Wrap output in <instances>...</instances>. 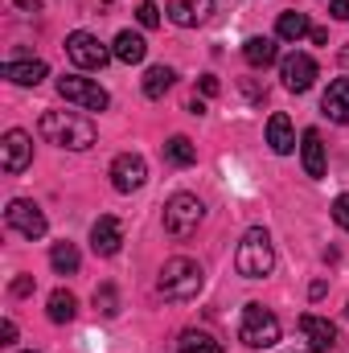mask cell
Segmentation results:
<instances>
[{"label":"cell","instance_id":"6da1fadb","mask_svg":"<svg viewBox=\"0 0 349 353\" xmlns=\"http://www.w3.org/2000/svg\"><path fill=\"white\" fill-rule=\"evenodd\" d=\"M41 140L46 144H58V148H70V152H87L94 144V123L87 115H74V111H46L41 123H37Z\"/></svg>","mask_w":349,"mask_h":353},{"label":"cell","instance_id":"7a4b0ae2","mask_svg":"<svg viewBox=\"0 0 349 353\" xmlns=\"http://www.w3.org/2000/svg\"><path fill=\"white\" fill-rule=\"evenodd\" d=\"M201 283H206V271L193 263V259H185V255L169 259V263L161 267V279H157L161 296H165V300H177V304L193 300V296L201 292Z\"/></svg>","mask_w":349,"mask_h":353},{"label":"cell","instance_id":"3957f363","mask_svg":"<svg viewBox=\"0 0 349 353\" xmlns=\"http://www.w3.org/2000/svg\"><path fill=\"white\" fill-rule=\"evenodd\" d=\"M235 267H239V275H247V279L271 275V267H275V247H271V234H267L263 226H255V230L243 234L239 255H235Z\"/></svg>","mask_w":349,"mask_h":353},{"label":"cell","instance_id":"277c9868","mask_svg":"<svg viewBox=\"0 0 349 353\" xmlns=\"http://www.w3.org/2000/svg\"><path fill=\"white\" fill-rule=\"evenodd\" d=\"M239 337H243L251 350H271V345L279 341V321H275V312L263 308V304H247V308H243Z\"/></svg>","mask_w":349,"mask_h":353},{"label":"cell","instance_id":"5b68a950","mask_svg":"<svg viewBox=\"0 0 349 353\" xmlns=\"http://www.w3.org/2000/svg\"><path fill=\"white\" fill-rule=\"evenodd\" d=\"M201 214H206V205H201L193 193H173V197L165 201V230H169L173 239H189V234L201 226Z\"/></svg>","mask_w":349,"mask_h":353},{"label":"cell","instance_id":"8992f818","mask_svg":"<svg viewBox=\"0 0 349 353\" xmlns=\"http://www.w3.org/2000/svg\"><path fill=\"white\" fill-rule=\"evenodd\" d=\"M66 58L79 66V70H103L107 62H111V50L94 37V33H83V29H74L70 37H66Z\"/></svg>","mask_w":349,"mask_h":353},{"label":"cell","instance_id":"52a82bcc","mask_svg":"<svg viewBox=\"0 0 349 353\" xmlns=\"http://www.w3.org/2000/svg\"><path fill=\"white\" fill-rule=\"evenodd\" d=\"M58 94H62L66 103H79L83 111H107V103H111V94L99 87V83L79 79V74H66V79H58Z\"/></svg>","mask_w":349,"mask_h":353},{"label":"cell","instance_id":"ba28073f","mask_svg":"<svg viewBox=\"0 0 349 353\" xmlns=\"http://www.w3.org/2000/svg\"><path fill=\"white\" fill-rule=\"evenodd\" d=\"M4 218H8V226L17 230V234H25V239H46V230H50V222H46V214L33 205V201H25V197H17V201H8V210H4Z\"/></svg>","mask_w":349,"mask_h":353},{"label":"cell","instance_id":"9c48e42d","mask_svg":"<svg viewBox=\"0 0 349 353\" xmlns=\"http://www.w3.org/2000/svg\"><path fill=\"white\" fill-rule=\"evenodd\" d=\"M144 181H148V165H144V157H136V152H119V157L111 161V185H115L119 193H136Z\"/></svg>","mask_w":349,"mask_h":353},{"label":"cell","instance_id":"30bf717a","mask_svg":"<svg viewBox=\"0 0 349 353\" xmlns=\"http://www.w3.org/2000/svg\"><path fill=\"white\" fill-rule=\"evenodd\" d=\"M29 161H33V140H29V132H21V128L4 132V144H0V165H4V173H25Z\"/></svg>","mask_w":349,"mask_h":353},{"label":"cell","instance_id":"8fae6325","mask_svg":"<svg viewBox=\"0 0 349 353\" xmlns=\"http://www.w3.org/2000/svg\"><path fill=\"white\" fill-rule=\"evenodd\" d=\"M279 79H283V87H288V90L304 94V90L317 83V62H312L308 54H292V58H283V66H279Z\"/></svg>","mask_w":349,"mask_h":353},{"label":"cell","instance_id":"7c38bea8","mask_svg":"<svg viewBox=\"0 0 349 353\" xmlns=\"http://www.w3.org/2000/svg\"><path fill=\"white\" fill-rule=\"evenodd\" d=\"M119 243H123V222L111 218V214H103V218L90 226V247H94V255L111 259V255L119 251Z\"/></svg>","mask_w":349,"mask_h":353},{"label":"cell","instance_id":"4fadbf2b","mask_svg":"<svg viewBox=\"0 0 349 353\" xmlns=\"http://www.w3.org/2000/svg\"><path fill=\"white\" fill-rule=\"evenodd\" d=\"M300 333H304V341H308V350L312 353H325L337 345V329L325 321V316H312V312H304L300 316Z\"/></svg>","mask_w":349,"mask_h":353},{"label":"cell","instance_id":"5bb4252c","mask_svg":"<svg viewBox=\"0 0 349 353\" xmlns=\"http://www.w3.org/2000/svg\"><path fill=\"white\" fill-rule=\"evenodd\" d=\"M210 12H214V0H169V17H173L181 29L206 25Z\"/></svg>","mask_w":349,"mask_h":353},{"label":"cell","instance_id":"9a60e30c","mask_svg":"<svg viewBox=\"0 0 349 353\" xmlns=\"http://www.w3.org/2000/svg\"><path fill=\"white\" fill-rule=\"evenodd\" d=\"M321 107H325V115L333 123H349V79H333L325 99H321Z\"/></svg>","mask_w":349,"mask_h":353},{"label":"cell","instance_id":"2e32d148","mask_svg":"<svg viewBox=\"0 0 349 353\" xmlns=\"http://www.w3.org/2000/svg\"><path fill=\"white\" fill-rule=\"evenodd\" d=\"M300 157H304V173L308 176H325V140H321L317 128L304 132V140H300Z\"/></svg>","mask_w":349,"mask_h":353},{"label":"cell","instance_id":"e0dca14e","mask_svg":"<svg viewBox=\"0 0 349 353\" xmlns=\"http://www.w3.org/2000/svg\"><path fill=\"white\" fill-rule=\"evenodd\" d=\"M46 74H50V66L37 62V58H29V62H4V79L17 83V87H37Z\"/></svg>","mask_w":349,"mask_h":353},{"label":"cell","instance_id":"ac0fdd59","mask_svg":"<svg viewBox=\"0 0 349 353\" xmlns=\"http://www.w3.org/2000/svg\"><path fill=\"white\" fill-rule=\"evenodd\" d=\"M267 144H271V152H279V157H288L292 148H296V132H292V119L288 115H271L267 119Z\"/></svg>","mask_w":349,"mask_h":353},{"label":"cell","instance_id":"d6986e66","mask_svg":"<svg viewBox=\"0 0 349 353\" xmlns=\"http://www.w3.org/2000/svg\"><path fill=\"white\" fill-rule=\"evenodd\" d=\"M119 62H128V66H136V62H144V54H148V46H144V37L140 33H132V29H123L119 37H115V50H111Z\"/></svg>","mask_w":349,"mask_h":353},{"label":"cell","instance_id":"ffe728a7","mask_svg":"<svg viewBox=\"0 0 349 353\" xmlns=\"http://www.w3.org/2000/svg\"><path fill=\"white\" fill-rule=\"evenodd\" d=\"M243 58H247L255 70H263V66H271V62L279 58V50H275V41H271V37H251V41L243 46Z\"/></svg>","mask_w":349,"mask_h":353},{"label":"cell","instance_id":"44dd1931","mask_svg":"<svg viewBox=\"0 0 349 353\" xmlns=\"http://www.w3.org/2000/svg\"><path fill=\"white\" fill-rule=\"evenodd\" d=\"M275 33H279L283 41H300V37H308V33H312V25H308V17H304V12H279Z\"/></svg>","mask_w":349,"mask_h":353},{"label":"cell","instance_id":"7402d4cb","mask_svg":"<svg viewBox=\"0 0 349 353\" xmlns=\"http://www.w3.org/2000/svg\"><path fill=\"white\" fill-rule=\"evenodd\" d=\"M74 316H79V300H74V292L58 288V292L50 296V321H54V325H66V321H74Z\"/></svg>","mask_w":349,"mask_h":353},{"label":"cell","instance_id":"603a6c76","mask_svg":"<svg viewBox=\"0 0 349 353\" xmlns=\"http://www.w3.org/2000/svg\"><path fill=\"white\" fill-rule=\"evenodd\" d=\"M177 353H222V345H218L210 333H197V329H189V333H181Z\"/></svg>","mask_w":349,"mask_h":353},{"label":"cell","instance_id":"cb8c5ba5","mask_svg":"<svg viewBox=\"0 0 349 353\" xmlns=\"http://www.w3.org/2000/svg\"><path fill=\"white\" fill-rule=\"evenodd\" d=\"M165 161H169V165H181V169H185V165H193V161H197L193 140H189V136H173V140L165 144Z\"/></svg>","mask_w":349,"mask_h":353},{"label":"cell","instance_id":"d4e9b609","mask_svg":"<svg viewBox=\"0 0 349 353\" xmlns=\"http://www.w3.org/2000/svg\"><path fill=\"white\" fill-rule=\"evenodd\" d=\"M50 263H54L58 275H74V271H79V251H74V243H54Z\"/></svg>","mask_w":349,"mask_h":353},{"label":"cell","instance_id":"484cf974","mask_svg":"<svg viewBox=\"0 0 349 353\" xmlns=\"http://www.w3.org/2000/svg\"><path fill=\"white\" fill-rule=\"evenodd\" d=\"M173 70H169V66H152V70H148V74H144V94H148V99H161V94H165V90L173 87Z\"/></svg>","mask_w":349,"mask_h":353},{"label":"cell","instance_id":"4316f807","mask_svg":"<svg viewBox=\"0 0 349 353\" xmlns=\"http://www.w3.org/2000/svg\"><path fill=\"white\" fill-rule=\"evenodd\" d=\"M94 308H99L103 316H115V312H119V296H115V288H111V283L94 288Z\"/></svg>","mask_w":349,"mask_h":353},{"label":"cell","instance_id":"83f0119b","mask_svg":"<svg viewBox=\"0 0 349 353\" xmlns=\"http://www.w3.org/2000/svg\"><path fill=\"white\" fill-rule=\"evenodd\" d=\"M136 21H140L144 29H157V25H161V8H157L152 0H144V4L136 8Z\"/></svg>","mask_w":349,"mask_h":353},{"label":"cell","instance_id":"f1b7e54d","mask_svg":"<svg viewBox=\"0 0 349 353\" xmlns=\"http://www.w3.org/2000/svg\"><path fill=\"white\" fill-rule=\"evenodd\" d=\"M333 222H337L341 230H349V193H341V197L333 201Z\"/></svg>","mask_w":349,"mask_h":353},{"label":"cell","instance_id":"f546056e","mask_svg":"<svg viewBox=\"0 0 349 353\" xmlns=\"http://www.w3.org/2000/svg\"><path fill=\"white\" fill-rule=\"evenodd\" d=\"M33 288H37V283H33V275H17V279H12V296H29Z\"/></svg>","mask_w":349,"mask_h":353},{"label":"cell","instance_id":"4dcf8cb0","mask_svg":"<svg viewBox=\"0 0 349 353\" xmlns=\"http://www.w3.org/2000/svg\"><path fill=\"white\" fill-rule=\"evenodd\" d=\"M197 90H201L206 99H214V94H218V79H214V74H201V79H197Z\"/></svg>","mask_w":349,"mask_h":353},{"label":"cell","instance_id":"1f68e13d","mask_svg":"<svg viewBox=\"0 0 349 353\" xmlns=\"http://www.w3.org/2000/svg\"><path fill=\"white\" fill-rule=\"evenodd\" d=\"M12 341H17V325L4 321V325H0V345H12Z\"/></svg>","mask_w":349,"mask_h":353},{"label":"cell","instance_id":"d6a6232c","mask_svg":"<svg viewBox=\"0 0 349 353\" xmlns=\"http://www.w3.org/2000/svg\"><path fill=\"white\" fill-rule=\"evenodd\" d=\"M329 12H333L337 21H349V0H333V4H329Z\"/></svg>","mask_w":349,"mask_h":353},{"label":"cell","instance_id":"836d02e7","mask_svg":"<svg viewBox=\"0 0 349 353\" xmlns=\"http://www.w3.org/2000/svg\"><path fill=\"white\" fill-rule=\"evenodd\" d=\"M21 8H41V0H17Z\"/></svg>","mask_w":349,"mask_h":353},{"label":"cell","instance_id":"e575fe53","mask_svg":"<svg viewBox=\"0 0 349 353\" xmlns=\"http://www.w3.org/2000/svg\"><path fill=\"white\" fill-rule=\"evenodd\" d=\"M341 62H346V66H349V50H341Z\"/></svg>","mask_w":349,"mask_h":353},{"label":"cell","instance_id":"d590c367","mask_svg":"<svg viewBox=\"0 0 349 353\" xmlns=\"http://www.w3.org/2000/svg\"><path fill=\"white\" fill-rule=\"evenodd\" d=\"M346 316H349V308H346Z\"/></svg>","mask_w":349,"mask_h":353}]
</instances>
